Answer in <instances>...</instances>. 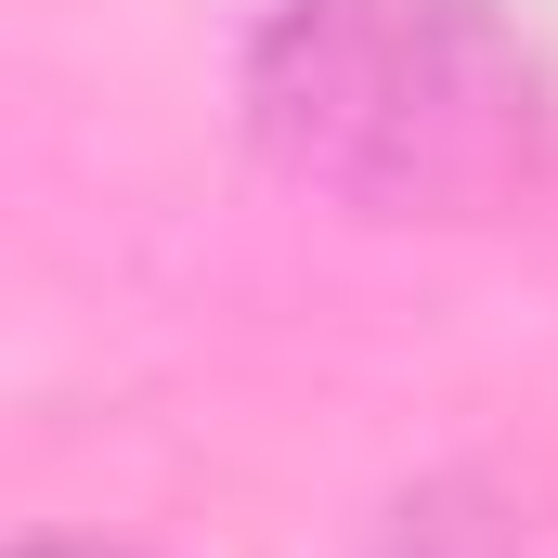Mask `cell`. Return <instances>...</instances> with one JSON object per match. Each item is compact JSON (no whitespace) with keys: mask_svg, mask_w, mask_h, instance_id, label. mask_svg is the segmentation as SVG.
I'll use <instances>...</instances> for the list:
<instances>
[{"mask_svg":"<svg viewBox=\"0 0 558 558\" xmlns=\"http://www.w3.org/2000/svg\"><path fill=\"white\" fill-rule=\"evenodd\" d=\"M247 131L364 221H494L546 195L558 92L481 0H274L247 39Z\"/></svg>","mask_w":558,"mask_h":558,"instance_id":"6da1fadb","label":"cell"},{"mask_svg":"<svg viewBox=\"0 0 558 558\" xmlns=\"http://www.w3.org/2000/svg\"><path fill=\"white\" fill-rule=\"evenodd\" d=\"M13 558H118V546H13Z\"/></svg>","mask_w":558,"mask_h":558,"instance_id":"7a4b0ae2","label":"cell"}]
</instances>
